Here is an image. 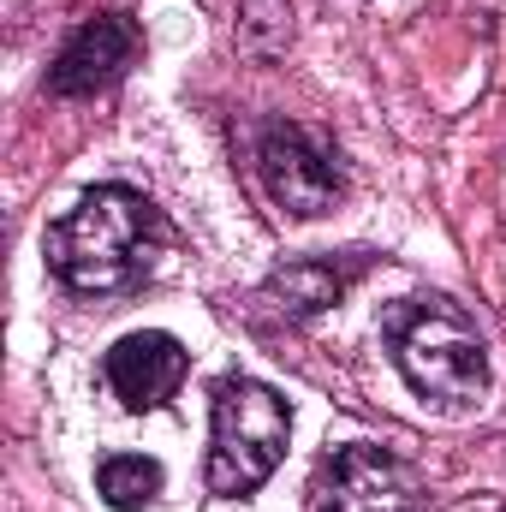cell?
I'll return each instance as SVG.
<instances>
[{
  "mask_svg": "<svg viewBox=\"0 0 506 512\" xmlns=\"http://www.w3.org/2000/svg\"><path fill=\"white\" fill-rule=\"evenodd\" d=\"M143 245H149V203L126 185H102L66 221L48 227V268L72 292H120L143 268Z\"/></svg>",
  "mask_w": 506,
  "mask_h": 512,
  "instance_id": "1",
  "label": "cell"
},
{
  "mask_svg": "<svg viewBox=\"0 0 506 512\" xmlns=\"http://www.w3.org/2000/svg\"><path fill=\"white\" fill-rule=\"evenodd\" d=\"M393 334V358L405 370V382L423 399L441 405H471L489 387V352L477 322L453 304V298H405L387 316Z\"/></svg>",
  "mask_w": 506,
  "mask_h": 512,
  "instance_id": "2",
  "label": "cell"
},
{
  "mask_svg": "<svg viewBox=\"0 0 506 512\" xmlns=\"http://www.w3.org/2000/svg\"><path fill=\"white\" fill-rule=\"evenodd\" d=\"M292 435V411L274 387L251 376L215 382V441H209V489L215 495H251L274 477Z\"/></svg>",
  "mask_w": 506,
  "mask_h": 512,
  "instance_id": "3",
  "label": "cell"
},
{
  "mask_svg": "<svg viewBox=\"0 0 506 512\" xmlns=\"http://www.w3.org/2000/svg\"><path fill=\"white\" fill-rule=\"evenodd\" d=\"M256 173H262V191L274 197V209L310 221V215H328L346 191V173H340V155L322 131L310 126H268L256 143Z\"/></svg>",
  "mask_w": 506,
  "mask_h": 512,
  "instance_id": "4",
  "label": "cell"
},
{
  "mask_svg": "<svg viewBox=\"0 0 506 512\" xmlns=\"http://www.w3.org/2000/svg\"><path fill=\"white\" fill-rule=\"evenodd\" d=\"M316 512H417V477L381 447H340L316 477Z\"/></svg>",
  "mask_w": 506,
  "mask_h": 512,
  "instance_id": "5",
  "label": "cell"
},
{
  "mask_svg": "<svg viewBox=\"0 0 506 512\" xmlns=\"http://www.w3.org/2000/svg\"><path fill=\"white\" fill-rule=\"evenodd\" d=\"M131 60H137V24L120 18V12H102V18L72 30V42L60 48L54 72H48V90L54 96H96L126 72Z\"/></svg>",
  "mask_w": 506,
  "mask_h": 512,
  "instance_id": "6",
  "label": "cell"
},
{
  "mask_svg": "<svg viewBox=\"0 0 506 512\" xmlns=\"http://www.w3.org/2000/svg\"><path fill=\"white\" fill-rule=\"evenodd\" d=\"M102 376H108L114 399L126 411H155V405L173 399V387L185 382V346L173 334H126L108 352Z\"/></svg>",
  "mask_w": 506,
  "mask_h": 512,
  "instance_id": "7",
  "label": "cell"
},
{
  "mask_svg": "<svg viewBox=\"0 0 506 512\" xmlns=\"http://www.w3.org/2000/svg\"><path fill=\"white\" fill-rule=\"evenodd\" d=\"M352 274H358V262L304 256V262H286V268H274V280H268V298H274L280 310H292V316H322L328 304H340V298H346Z\"/></svg>",
  "mask_w": 506,
  "mask_h": 512,
  "instance_id": "8",
  "label": "cell"
},
{
  "mask_svg": "<svg viewBox=\"0 0 506 512\" xmlns=\"http://www.w3.org/2000/svg\"><path fill=\"white\" fill-rule=\"evenodd\" d=\"M96 489H102V501L114 512H143V507H155V495H161V465L143 459V453H114L102 465Z\"/></svg>",
  "mask_w": 506,
  "mask_h": 512,
  "instance_id": "9",
  "label": "cell"
},
{
  "mask_svg": "<svg viewBox=\"0 0 506 512\" xmlns=\"http://www.w3.org/2000/svg\"><path fill=\"white\" fill-rule=\"evenodd\" d=\"M239 48L251 60H274L292 36V0H239Z\"/></svg>",
  "mask_w": 506,
  "mask_h": 512,
  "instance_id": "10",
  "label": "cell"
}]
</instances>
